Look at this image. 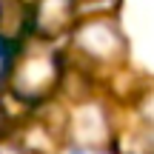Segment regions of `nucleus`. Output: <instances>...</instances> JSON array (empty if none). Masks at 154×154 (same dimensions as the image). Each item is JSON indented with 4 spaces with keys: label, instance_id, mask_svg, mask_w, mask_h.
<instances>
[{
    "label": "nucleus",
    "instance_id": "obj_5",
    "mask_svg": "<svg viewBox=\"0 0 154 154\" xmlns=\"http://www.w3.org/2000/svg\"><path fill=\"white\" fill-rule=\"evenodd\" d=\"M69 154H114L111 149H88V146H74L69 149Z\"/></svg>",
    "mask_w": 154,
    "mask_h": 154
},
{
    "label": "nucleus",
    "instance_id": "obj_1",
    "mask_svg": "<svg viewBox=\"0 0 154 154\" xmlns=\"http://www.w3.org/2000/svg\"><path fill=\"white\" fill-rule=\"evenodd\" d=\"M63 77V60L49 43H34L11 60L9 72V88L20 103L37 106L46 103L51 94L57 91Z\"/></svg>",
    "mask_w": 154,
    "mask_h": 154
},
{
    "label": "nucleus",
    "instance_id": "obj_2",
    "mask_svg": "<svg viewBox=\"0 0 154 154\" xmlns=\"http://www.w3.org/2000/svg\"><path fill=\"white\" fill-rule=\"evenodd\" d=\"M74 43H77V49L94 63L120 60L123 51H126V40H123L120 29L111 20H88L86 26H80Z\"/></svg>",
    "mask_w": 154,
    "mask_h": 154
},
{
    "label": "nucleus",
    "instance_id": "obj_6",
    "mask_svg": "<svg viewBox=\"0 0 154 154\" xmlns=\"http://www.w3.org/2000/svg\"><path fill=\"white\" fill-rule=\"evenodd\" d=\"M3 131H6V109L0 103V137H3Z\"/></svg>",
    "mask_w": 154,
    "mask_h": 154
},
{
    "label": "nucleus",
    "instance_id": "obj_3",
    "mask_svg": "<svg viewBox=\"0 0 154 154\" xmlns=\"http://www.w3.org/2000/svg\"><path fill=\"white\" fill-rule=\"evenodd\" d=\"M29 29H34V11L23 0H0V51L14 54Z\"/></svg>",
    "mask_w": 154,
    "mask_h": 154
},
{
    "label": "nucleus",
    "instance_id": "obj_4",
    "mask_svg": "<svg viewBox=\"0 0 154 154\" xmlns=\"http://www.w3.org/2000/svg\"><path fill=\"white\" fill-rule=\"evenodd\" d=\"M77 0H40L34 9V29L46 40H54L72 26Z\"/></svg>",
    "mask_w": 154,
    "mask_h": 154
}]
</instances>
